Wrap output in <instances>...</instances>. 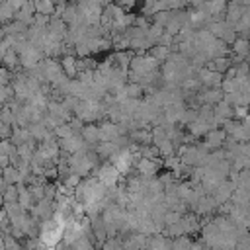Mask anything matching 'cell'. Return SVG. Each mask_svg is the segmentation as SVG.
<instances>
[{"instance_id":"obj_40","label":"cell","mask_w":250,"mask_h":250,"mask_svg":"<svg viewBox=\"0 0 250 250\" xmlns=\"http://www.w3.org/2000/svg\"><path fill=\"white\" fill-rule=\"evenodd\" d=\"M0 121L14 127V113H12V109L8 105H2V109H0Z\"/></svg>"},{"instance_id":"obj_47","label":"cell","mask_w":250,"mask_h":250,"mask_svg":"<svg viewBox=\"0 0 250 250\" xmlns=\"http://www.w3.org/2000/svg\"><path fill=\"white\" fill-rule=\"evenodd\" d=\"M189 250H211V248H209V246H205L201 240H191Z\"/></svg>"},{"instance_id":"obj_14","label":"cell","mask_w":250,"mask_h":250,"mask_svg":"<svg viewBox=\"0 0 250 250\" xmlns=\"http://www.w3.org/2000/svg\"><path fill=\"white\" fill-rule=\"evenodd\" d=\"M211 129V125H209V121H205V119H195V121H191V123H188L186 125V133L188 135H191L193 139H199V137H203L207 131Z\"/></svg>"},{"instance_id":"obj_30","label":"cell","mask_w":250,"mask_h":250,"mask_svg":"<svg viewBox=\"0 0 250 250\" xmlns=\"http://www.w3.org/2000/svg\"><path fill=\"white\" fill-rule=\"evenodd\" d=\"M70 250H94V242H92L90 236L82 234V236H78V238L70 244Z\"/></svg>"},{"instance_id":"obj_57","label":"cell","mask_w":250,"mask_h":250,"mask_svg":"<svg viewBox=\"0 0 250 250\" xmlns=\"http://www.w3.org/2000/svg\"><path fill=\"white\" fill-rule=\"evenodd\" d=\"M227 2H230V0H227Z\"/></svg>"},{"instance_id":"obj_42","label":"cell","mask_w":250,"mask_h":250,"mask_svg":"<svg viewBox=\"0 0 250 250\" xmlns=\"http://www.w3.org/2000/svg\"><path fill=\"white\" fill-rule=\"evenodd\" d=\"M10 100H14V92L10 86H0V104L6 105Z\"/></svg>"},{"instance_id":"obj_18","label":"cell","mask_w":250,"mask_h":250,"mask_svg":"<svg viewBox=\"0 0 250 250\" xmlns=\"http://www.w3.org/2000/svg\"><path fill=\"white\" fill-rule=\"evenodd\" d=\"M12 145H23V143H29V141H33V137L29 135V131H27V127H12V135H10V139H8Z\"/></svg>"},{"instance_id":"obj_45","label":"cell","mask_w":250,"mask_h":250,"mask_svg":"<svg viewBox=\"0 0 250 250\" xmlns=\"http://www.w3.org/2000/svg\"><path fill=\"white\" fill-rule=\"evenodd\" d=\"M47 23H49V18H47V16L33 14V21H31V25H37V27H47Z\"/></svg>"},{"instance_id":"obj_34","label":"cell","mask_w":250,"mask_h":250,"mask_svg":"<svg viewBox=\"0 0 250 250\" xmlns=\"http://www.w3.org/2000/svg\"><path fill=\"white\" fill-rule=\"evenodd\" d=\"M150 20H152L150 23H156V25L164 27V25L170 21V10H160V12H156V14H154Z\"/></svg>"},{"instance_id":"obj_3","label":"cell","mask_w":250,"mask_h":250,"mask_svg":"<svg viewBox=\"0 0 250 250\" xmlns=\"http://www.w3.org/2000/svg\"><path fill=\"white\" fill-rule=\"evenodd\" d=\"M107 162L115 166V170L119 172V176H127V174L133 170V164H135V156H133L129 150L121 148V150H117L115 154H111Z\"/></svg>"},{"instance_id":"obj_13","label":"cell","mask_w":250,"mask_h":250,"mask_svg":"<svg viewBox=\"0 0 250 250\" xmlns=\"http://www.w3.org/2000/svg\"><path fill=\"white\" fill-rule=\"evenodd\" d=\"M227 135L223 129H209L205 135H203V143L209 146V150H215V148H221L223 143H225Z\"/></svg>"},{"instance_id":"obj_26","label":"cell","mask_w":250,"mask_h":250,"mask_svg":"<svg viewBox=\"0 0 250 250\" xmlns=\"http://www.w3.org/2000/svg\"><path fill=\"white\" fill-rule=\"evenodd\" d=\"M213 115L221 117V119H232V105H229L227 102H219L213 105Z\"/></svg>"},{"instance_id":"obj_53","label":"cell","mask_w":250,"mask_h":250,"mask_svg":"<svg viewBox=\"0 0 250 250\" xmlns=\"http://www.w3.org/2000/svg\"><path fill=\"white\" fill-rule=\"evenodd\" d=\"M4 189V182H2V176H0V191Z\"/></svg>"},{"instance_id":"obj_58","label":"cell","mask_w":250,"mask_h":250,"mask_svg":"<svg viewBox=\"0 0 250 250\" xmlns=\"http://www.w3.org/2000/svg\"><path fill=\"white\" fill-rule=\"evenodd\" d=\"M21 250H23V248H21Z\"/></svg>"},{"instance_id":"obj_2","label":"cell","mask_w":250,"mask_h":250,"mask_svg":"<svg viewBox=\"0 0 250 250\" xmlns=\"http://www.w3.org/2000/svg\"><path fill=\"white\" fill-rule=\"evenodd\" d=\"M57 143H59V148H61L62 152H66V154L86 152V150H90V148H92L90 145H86V143L82 141L80 133H70V135H68V137H64V139H57Z\"/></svg>"},{"instance_id":"obj_23","label":"cell","mask_w":250,"mask_h":250,"mask_svg":"<svg viewBox=\"0 0 250 250\" xmlns=\"http://www.w3.org/2000/svg\"><path fill=\"white\" fill-rule=\"evenodd\" d=\"M35 146H37V143H35V141H29V143L18 145V146H16L18 158H20V160H25V162H29V160H31V156H33V150H35Z\"/></svg>"},{"instance_id":"obj_16","label":"cell","mask_w":250,"mask_h":250,"mask_svg":"<svg viewBox=\"0 0 250 250\" xmlns=\"http://www.w3.org/2000/svg\"><path fill=\"white\" fill-rule=\"evenodd\" d=\"M133 57H135V53L127 49V51H115L109 59H111L113 66H117V68H121V70H127V68H129V62H131Z\"/></svg>"},{"instance_id":"obj_38","label":"cell","mask_w":250,"mask_h":250,"mask_svg":"<svg viewBox=\"0 0 250 250\" xmlns=\"http://www.w3.org/2000/svg\"><path fill=\"white\" fill-rule=\"evenodd\" d=\"M4 240V250H21V242L16 240L12 234H2Z\"/></svg>"},{"instance_id":"obj_50","label":"cell","mask_w":250,"mask_h":250,"mask_svg":"<svg viewBox=\"0 0 250 250\" xmlns=\"http://www.w3.org/2000/svg\"><path fill=\"white\" fill-rule=\"evenodd\" d=\"M232 4H238V6H242V8H250V0H230Z\"/></svg>"},{"instance_id":"obj_35","label":"cell","mask_w":250,"mask_h":250,"mask_svg":"<svg viewBox=\"0 0 250 250\" xmlns=\"http://www.w3.org/2000/svg\"><path fill=\"white\" fill-rule=\"evenodd\" d=\"M2 199H4V203H14V201L18 199V189H16V186H6V184H4Z\"/></svg>"},{"instance_id":"obj_56","label":"cell","mask_w":250,"mask_h":250,"mask_svg":"<svg viewBox=\"0 0 250 250\" xmlns=\"http://www.w3.org/2000/svg\"><path fill=\"white\" fill-rule=\"evenodd\" d=\"M0 109H2V104H0Z\"/></svg>"},{"instance_id":"obj_11","label":"cell","mask_w":250,"mask_h":250,"mask_svg":"<svg viewBox=\"0 0 250 250\" xmlns=\"http://www.w3.org/2000/svg\"><path fill=\"white\" fill-rule=\"evenodd\" d=\"M45 113H49V115H53V117L61 119L62 123H66V121L72 117V113L62 105V102H57V100H49V102H47Z\"/></svg>"},{"instance_id":"obj_6","label":"cell","mask_w":250,"mask_h":250,"mask_svg":"<svg viewBox=\"0 0 250 250\" xmlns=\"http://www.w3.org/2000/svg\"><path fill=\"white\" fill-rule=\"evenodd\" d=\"M217 209H219V205L215 203V199H213L211 195H201L189 211L195 213L197 217H209V215H213Z\"/></svg>"},{"instance_id":"obj_31","label":"cell","mask_w":250,"mask_h":250,"mask_svg":"<svg viewBox=\"0 0 250 250\" xmlns=\"http://www.w3.org/2000/svg\"><path fill=\"white\" fill-rule=\"evenodd\" d=\"M104 14H105V16H109V18L115 21V20H119V18L125 14V10H123L121 6H117L115 2H109V4L104 8Z\"/></svg>"},{"instance_id":"obj_1","label":"cell","mask_w":250,"mask_h":250,"mask_svg":"<svg viewBox=\"0 0 250 250\" xmlns=\"http://www.w3.org/2000/svg\"><path fill=\"white\" fill-rule=\"evenodd\" d=\"M92 176H94L104 188H113V186H117L119 180H121V176H119V172L115 170V166L109 164L107 160L100 162V166H96V168L92 170Z\"/></svg>"},{"instance_id":"obj_29","label":"cell","mask_w":250,"mask_h":250,"mask_svg":"<svg viewBox=\"0 0 250 250\" xmlns=\"http://www.w3.org/2000/svg\"><path fill=\"white\" fill-rule=\"evenodd\" d=\"M0 176H2V182L6 186H16L18 184V170L14 166H6L0 170Z\"/></svg>"},{"instance_id":"obj_15","label":"cell","mask_w":250,"mask_h":250,"mask_svg":"<svg viewBox=\"0 0 250 250\" xmlns=\"http://www.w3.org/2000/svg\"><path fill=\"white\" fill-rule=\"evenodd\" d=\"M16 189H18V199H16L18 205H20L23 211H29V209L35 205V201H33V197H31L27 186H23V184H16Z\"/></svg>"},{"instance_id":"obj_48","label":"cell","mask_w":250,"mask_h":250,"mask_svg":"<svg viewBox=\"0 0 250 250\" xmlns=\"http://www.w3.org/2000/svg\"><path fill=\"white\" fill-rule=\"evenodd\" d=\"M6 4H8V6H10L14 12H18V10L23 6V0H6Z\"/></svg>"},{"instance_id":"obj_12","label":"cell","mask_w":250,"mask_h":250,"mask_svg":"<svg viewBox=\"0 0 250 250\" xmlns=\"http://www.w3.org/2000/svg\"><path fill=\"white\" fill-rule=\"evenodd\" d=\"M80 137L86 145H90L92 148L100 143V129H98V123H84L82 129H80Z\"/></svg>"},{"instance_id":"obj_8","label":"cell","mask_w":250,"mask_h":250,"mask_svg":"<svg viewBox=\"0 0 250 250\" xmlns=\"http://www.w3.org/2000/svg\"><path fill=\"white\" fill-rule=\"evenodd\" d=\"M180 227L184 230V236H189L193 232H199V227H201V219L191 213V211H186L182 217H180Z\"/></svg>"},{"instance_id":"obj_46","label":"cell","mask_w":250,"mask_h":250,"mask_svg":"<svg viewBox=\"0 0 250 250\" xmlns=\"http://www.w3.org/2000/svg\"><path fill=\"white\" fill-rule=\"evenodd\" d=\"M10 135H12V125H6V123L0 121V141L10 139Z\"/></svg>"},{"instance_id":"obj_32","label":"cell","mask_w":250,"mask_h":250,"mask_svg":"<svg viewBox=\"0 0 250 250\" xmlns=\"http://www.w3.org/2000/svg\"><path fill=\"white\" fill-rule=\"evenodd\" d=\"M14 10L6 4V0L4 2H0V25H4V23H10L12 20H14Z\"/></svg>"},{"instance_id":"obj_41","label":"cell","mask_w":250,"mask_h":250,"mask_svg":"<svg viewBox=\"0 0 250 250\" xmlns=\"http://www.w3.org/2000/svg\"><path fill=\"white\" fill-rule=\"evenodd\" d=\"M180 217H182V213H178V211H166L164 213V227H170V225H176L178 221H180Z\"/></svg>"},{"instance_id":"obj_49","label":"cell","mask_w":250,"mask_h":250,"mask_svg":"<svg viewBox=\"0 0 250 250\" xmlns=\"http://www.w3.org/2000/svg\"><path fill=\"white\" fill-rule=\"evenodd\" d=\"M8 49H10V45H8L4 39H0V61H2V57L8 53Z\"/></svg>"},{"instance_id":"obj_43","label":"cell","mask_w":250,"mask_h":250,"mask_svg":"<svg viewBox=\"0 0 250 250\" xmlns=\"http://www.w3.org/2000/svg\"><path fill=\"white\" fill-rule=\"evenodd\" d=\"M53 133H55V137H57V139H64V137H68L72 131H70V127H68L66 123H62V125H59Z\"/></svg>"},{"instance_id":"obj_39","label":"cell","mask_w":250,"mask_h":250,"mask_svg":"<svg viewBox=\"0 0 250 250\" xmlns=\"http://www.w3.org/2000/svg\"><path fill=\"white\" fill-rule=\"evenodd\" d=\"M0 154H4V156H16L18 152H16V145H12L8 139H4V141H0Z\"/></svg>"},{"instance_id":"obj_5","label":"cell","mask_w":250,"mask_h":250,"mask_svg":"<svg viewBox=\"0 0 250 250\" xmlns=\"http://www.w3.org/2000/svg\"><path fill=\"white\" fill-rule=\"evenodd\" d=\"M43 59H45L43 51L37 49V47H33V45H29V47L20 55V68L29 70V68H33L37 62H41Z\"/></svg>"},{"instance_id":"obj_22","label":"cell","mask_w":250,"mask_h":250,"mask_svg":"<svg viewBox=\"0 0 250 250\" xmlns=\"http://www.w3.org/2000/svg\"><path fill=\"white\" fill-rule=\"evenodd\" d=\"M158 64H162L168 57H170V53H172V47H166V45H152L148 51H146Z\"/></svg>"},{"instance_id":"obj_17","label":"cell","mask_w":250,"mask_h":250,"mask_svg":"<svg viewBox=\"0 0 250 250\" xmlns=\"http://www.w3.org/2000/svg\"><path fill=\"white\" fill-rule=\"evenodd\" d=\"M59 64H61L64 76H68V78H76L78 68H76V57H74V55H62V57L59 59Z\"/></svg>"},{"instance_id":"obj_28","label":"cell","mask_w":250,"mask_h":250,"mask_svg":"<svg viewBox=\"0 0 250 250\" xmlns=\"http://www.w3.org/2000/svg\"><path fill=\"white\" fill-rule=\"evenodd\" d=\"M123 90H125L127 98H131V100H143V96H145V90L135 82H125Z\"/></svg>"},{"instance_id":"obj_44","label":"cell","mask_w":250,"mask_h":250,"mask_svg":"<svg viewBox=\"0 0 250 250\" xmlns=\"http://www.w3.org/2000/svg\"><path fill=\"white\" fill-rule=\"evenodd\" d=\"M10 80H12V72L0 66V86H10Z\"/></svg>"},{"instance_id":"obj_24","label":"cell","mask_w":250,"mask_h":250,"mask_svg":"<svg viewBox=\"0 0 250 250\" xmlns=\"http://www.w3.org/2000/svg\"><path fill=\"white\" fill-rule=\"evenodd\" d=\"M0 62H2V66H4V68H8L10 72H14V70H18V68H20V57H18L12 49H8V53L2 57V61H0Z\"/></svg>"},{"instance_id":"obj_20","label":"cell","mask_w":250,"mask_h":250,"mask_svg":"<svg viewBox=\"0 0 250 250\" xmlns=\"http://www.w3.org/2000/svg\"><path fill=\"white\" fill-rule=\"evenodd\" d=\"M117 150H121V148H117L115 143H98V145L94 146V152L100 156L102 162H104V160H109V156L115 154Z\"/></svg>"},{"instance_id":"obj_10","label":"cell","mask_w":250,"mask_h":250,"mask_svg":"<svg viewBox=\"0 0 250 250\" xmlns=\"http://www.w3.org/2000/svg\"><path fill=\"white\" fill-rule=\"evenodd\" d=\"M53 213H55V209H53V201H47V199L37 201V203L29 209V215H31V217H35L37 221L51 219V217H53Z\"/></svg>"},{"instance_id":"obj_9","label":"cell","mask_w":250,"mask_h":250,"mask_svg":"<svg viewBox=\"0 0 250 250\" xmlns=\"http://www.w3.org/2000/svg\"><path fill=\"white\" fill-rule=\"evenodd\" d=\"M232 191H234V186H232L229 180H223V182H219V184H217V188L213 189L211 197H213V199H215V203L221 207L223 203H227V201L230 199Z\"/></svg>"},{"instance_id":"obj_7","label":"cell","mask_w":250,"mask_h":250,"mask_svg":"<svg viewBox=\"0 0 250 250\" xmlns=\"http://www.w3.org/2000/svg\"><path fill=\"white\" fill-rule=\"evenodd\" d=\"M98 129H100V143H113L117 137H121V131H119V125L117 123L100 121L98 123Z\"/></svg>"},{"instance_id":"obj_54","label":"cell","mask_w":250,"mask_h":250,"mask_svg":"<svg viewBox=\"0 0 250 250\" xmlns=\"http://www.w3.org/2000/svg\"><path fill=\"white\" fill-rule=\"evenodd\" d=\"M0 39H4V31H2V25H0Z\"/></svg>"},{"instance_id":"obj_52","label":"cell","mask_w":250,"mask_h":250,"mask_svg":"<svg viewBox=\"0 0 250 250\" xmlns=\"http://www.w3.org/2000/svg\"><path fill=\"white\" fill-rule=\"evenodd\" d=\"M4 207V199H2V191H0V209Z\"/></svg>"},{"instance_id":"obj_27","label":"cell","mask_w":250,"mask_h":250,"mask_svg":"<svg viewBox=\"0 0 250 250\" xmlns=\"http://www.w3.org/2000/svg\"><path fill=\"white\" fill-rule=\"evenodd\" d=\"M127 137L137 145H150V129H135Z\"/></svg>"},{"instance_id":"obj_33","label":"cell","mask_w":250,"mask_h":250,"mask_svg":"<svg viewBox=\"0 0 250 250\" xmlns=\"http://www.w3.org/2000/svg\"><path fill=\"white\" fill-rule=\"evenodd\" d=\"M80 180H82V178H80L78 174H72V172H70V174H66V176L61 180V186H64L66 189H70V191H72V189L80 184Z\"/></svg>"},{"instance_id":"obj_19","label":"cell","mask_w":250,"mask_h":250,"mask_svg":"<svg viewBox=\"0 0 250 250\" xmlns=\"http://www.w3.org/2000/svg\"><path fill=\"white\" fill-rule=\"evenodd\" d=\"M229 49H230L232 55H236V57H240L242 61H246V57H248V39L236 37V39L229 45Z\"/></svg>"},{"instance_id":"obj_36","label":"cell","mask_w":250,"mask_h":250,"mask_svg":"<svg viewBox=\"0 0 250 250\" xmlns=\"http://www.w3.org/2000/svg\"><path fill=\"white\" fill-rule=\"evenodd\" d=\"M189 246H191V238L189 236L172 238V250H189Z\"/></svg>"},{"instance_id":"obj_37","label":"cell","mask_w":250,"mask_h":250,"mask_svg":"<svg viewBox=\"0 0 250 250\" xmlns=\"http://www.w3.org/2000/svg\"><path fill=\"white\" fill-rule=\"evenodd\" d=\"M197 119V109H191V107H186L184 109V113H182V117H180V123L178 125H188V123H191V121H195Z\"/></svg>"},{"instance_id":"obj_4","label":"cell","mask_w":250,"mask_h":250,"mask_svg":"<svg viewBox=\"0 0 250 250\" xmlns=\"http://www.w3.org/2000/svg\"><path fill=\"white\" fill-rule=\"evenodd\" d=\"M133 168L137 170V174L141 178H154V176H158V172L162 168V160L160 158H137Z\"/></svg>"},{"instance_id":"obj_25","label":"cell","mask_w":250,"mask_h":250,"mask_svg":"<svg viewBox=\"0 0 250 250\" xmlns=\"http://www.w3.org/2000/svg\"><path fill=\"white\" fill-rule=\"evenodd\" d=\"M33 8H35V14H41V16H47V18H51L55 14V4L51 0H35Z\"/></svg>"},{"instance_id":"obj_55","label":"cell","mask_w":250,"mask_h":250,"mask_svg":"<svg viewBox=\"0 0 250 250\" xmlns=\"http://www.w3.org/2000/svg\"><path fill=\"white\" fill-rule=\"evenodd\" d=\"M45 250H55V246H51V248H45Z\"/></svg>"},{"instance_id":"obj_51","label":"cell","mask_w":250,"mask_h":250,"mask_svg":"<svg viewBox=\"0 0 250 250\" xmlns=\"http://www.w3.org/2000/svg\"><path fill=\"white\" fill-rule=\"evenodd\" d=\"M0 250H4V240H2V232H0Z\"/></svg>"},{"instance_id":"obj_21","label":"cell","mask_w":250,"mask_h":250,"mask_svg":"<svg viewBox=\"0 0 250 250\" xmlns=\"http://www.w3.org/2000/svg\"><path fill=\"white\" fill-rule=\"evenodd\" d=\"M232 205L236 207H242V209H248V201H250V195H248V189L246 188H236L229 199Z\"/></svg>"}]
</instances>
